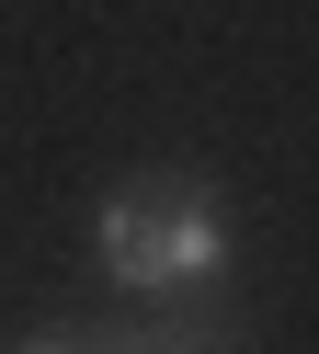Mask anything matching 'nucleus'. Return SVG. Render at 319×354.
<instances>
[{
    "label": "nucleus",
    "mask_w": 319,
    "mask_h": 354,
    "mask_svg": "<svg viewBox=\"0 0 319 354\" xmlns=\"http://www.w3.org/2000/svg\"><path fill=\"white\" fill-rule=\"evenodd\" d=\"M23 354H57V343H23Z\"/></svg>",
    "instance_id": "obj_2"
},
{
    "label": "nucleus",
    "mask_w": 319,
    "mask_h": 354,
    "mask_svg": "<svg viewBox=\"0 0 319 354\" xmlns=\"http://www.w3.org/2000/svg\"><path fill=\"white\" fill-rule=\"evenodd\" d=\"M91 240H103V274L148 286V297L228 274V217H217V194H205V183H182V171H160V183H126L103 217H91Z\"/></svg>",
    "instance_id": "obj_1"
}]
</instances>
